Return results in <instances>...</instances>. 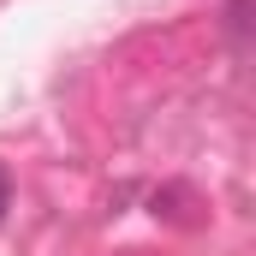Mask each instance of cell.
Returning <instances> with one entry per match:
<instances>
[{"label":"cell","mask_w":256,"mask_h":256,"mask_svg":"<svg viewBox=\"0 0 256 256\" xmlns=\"http://www.w3.org/2000/svg\"><path fill=\"white\" fill-rule=\"evenodd\" d=\"M6 208H12V179H6V167H0V220H6Z\"/></svg>","instance_id":"6da1fadb"}]
</instances>
